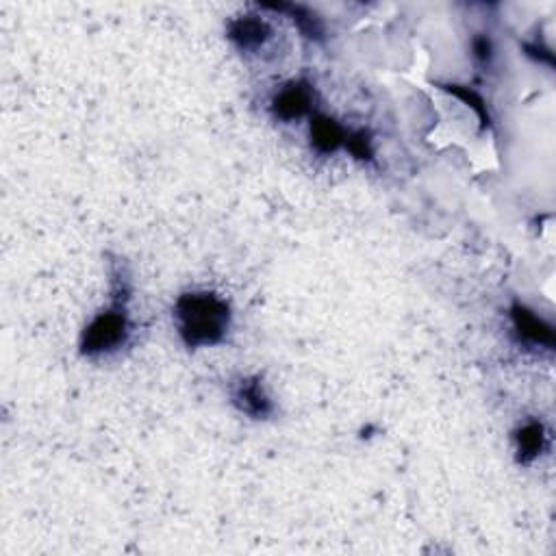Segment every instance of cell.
Returning a JSON list of instances; mask_svg holds the SVG:
<instances>
[{
	"label": "cell",
	"instance_id": "6da1fadb",
	"mask_svg": "<svg viewBox=\"0 0 556 556\" xmlns=\"http://www.w3.org/2000/svg\"><path fill=\"white\" fill-rule=\"evenodd\" d=\"M231 305L209 289H192L174 302V324L189 350L218 346L231 331Z\"/></svg>",
	"mask_w": 556,
	"mask_h": 556
},
{
	"label": "cell",
	"instance_id": "7a4b0ae2",
	"mask_svg": "<svg viewBox=\"0 0 556 556\" xmlns=\"http://www.w3.org/2000/svg\"><path fill=\"white\" fill-rule=\"evenodd\" d=\"M129 294L131 285L126 274L113 272L111 278V305L94 315V320L85 326L79 350L83 357H107L118 352L131 337L129 320Z\"/></svg>",
	"mask_w": 556,
	"mask_h": 556
},
{
	"label": "cell",
	"instance_id": "3957f363",
	"mask_svg": "<svg viewBox=\"0 0 556 556\" xmlns=\"http://www.w3.org/2000/svg\"><path fill=\"white\" fill-rule=\"evenodd\" d=\"M231 402L239 413L252 420H268L274 415V402L265 391L261 376H242L231 385Z\"/></svg>",
	"mask_w": 556,
	"mask_h": 556
},
{
	"label": "cell",
	"instance_id": "277c9868",
	"mask_svg": "<svg viewBox=\"0 0 556 556\" xmlns=\"http://www.w3.org/2000/svg\"><path fill=\"white\" fill-rule=\"evenodd\" d=\"M315 92L307 81H289L278 90L270 103V111L276 120L294 122L313 111Z\"/></svg>",
	"mask_w": 556,
	"mask_h": 556
},
{
	"label": "cell",
	"instance_id": "5b68a950",
	"mask_svg": "<svg viewBox=\"0 0 556 556\" xmlns=\"http://www.w3.org/2000/svg\"><path fill=\"white\" fill-rule=\"evenodd\" d=\"M509 313H511L513 335L520 344L533 346V348H546V350L554 348L552 326L546 320H541L535 311H530L526 305H522V302H515Z\"/></svg>",
	"mask_w": 556,
	"mask_h": 556
},
{
	"label": "cell",
	"instance_id": "8992f818",
	"mask_svg": "<svg viewBox=\"0 0 556 556\" xmlns=\"http://www.w3.org/2000/svg\"><path fill=\"white\" fill-rule=\"evenodd\" d=\"M226 37L242 50V53H257L272 40V27L261 16H239L226 27Z\"/></svg>",
	"mask_w": 556,
	"mask_h": 556
},
{
	"label": "cell",
	"instance_id": "52a82bcc",
	"mask_svg": "<svg viewBox=\"0 0 556 556\" xmlns=\"http://www.w3.org/2000/svg\"><path fill=\"white\" fill-rule=\"evenodd\" d=\"M350 129L341 126L328 116H313L311 118V146L318 150L320 155H333L337 150L346 148Z\"/></svg>",
	"mask_w": 556,
	"mask_h": 556
},
{
	"label": "cell",
	"instance_id": "ba28073f",
	"mask_svg": "<svg viewBox=\"0 0 556 556\" xmlns=\"http://www.w3.org/2000/svg\"><path fill=\"white\" fill-rule=\"evenodd\" d=\"M513 441H515L517 463L530 465L543 450H546L548 431H546V426H543V422L530 420V422H526V424L517 428L515 435H513Z\"/></svg>",
	"mask_w": 556,
	"mask_h": 556
},
{
	"label": "cell",
	"instance_id": "9c48e42d",
	"mask_svg": "<svg viewBox=\"0 0 556 556\" xmlns=\"http://www.w3.org/2000/svg\"><path fill=\"white\" fill-rule=\"evenodd\" d=\"M263 9H270V11H278V14H289L294 20V24L298 27V31L309 37L313 42H322L324 40V22L322 18L311 11L305 5H289V3H268L263 5Z\"/></svg>",
	"mask_w": 556,
	"mask_h": 556
},
{
	"label": "cell",
	"instance_id": "30bf717a",
	"mask_svg": "<svg viewBox=\"0 0 556 556\" xmlns=\"http://www.w3.org/2000/svg\"><path fill=\"white\" fill-rule=\"evenodd\" d=\"M444 90L450 92L452 96H457L461 100H465L467 107H472L476 111V116L480 120V124L483 126H489L491 118H489V111H487V105H485V100L480 98L474 90H470V87H465V85H457V83H452V85H444Z\"/></svg>",
	"mask_w": 556,
	"mask_h": 556
},
{
	"label": "cell",
	"instance_id": "8fae6325",
	"mask_svg": "<svg viewBox=\"0 0 556 556\" xmlns=\"http://www.w3.org/2000/svg\"><path fill=\"white\" fill-rule=\"evenodd\" d=\"M346 150L357 159H372L374 148H372V135L363 129H350L348 133V142H346Z\"/></svg>",
	"mask_w": 556,
	"mask_h": 556
},
{
	"label": "cell",
	"instance_id": "7c38bea8",
	"mask_svg": "<svg viewBox=\"0 0 556 556\" xmlns=\"http://www.w3.org/2000/svg\"><path fill=\"white\" fill-rule=\"evenodd\" d=\"M472 50L476 61L483 63V66H489L491 59H494V44H491L487 35H476L472 40Z\"/></svg>",
	"mask_w": 556,
	"mask_h": 556
}]
</instances>
